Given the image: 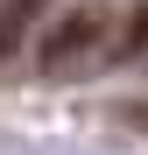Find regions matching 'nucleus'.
Here are the masks:
<instances>
[{"instance_id":"obj_1","label":"nucleus","mask_w":148,"mask_h":155,"mask_svg":"<svg viewBox=\"0 0 148 155\" xmlns=\"http://www.w3.org/2000/svg\"><path fill=\"white\" fill-rule=\"evenodd\" d=\"M106 35H113V7H99V0L71 7L57 28L42 35V49H35L42 78H85V71H106Z\"/></svg>"},{"instance_id":"obj_2","label":"nucleus","mask_w":148,"mask_h":155,"mask_svg":"<svg viewBox=\"0 0 148 155\" xmlns=\"http://www.w3.org/2000/svg\"><path fill=\"white\" fill-rule=\"evenodd\" d=\"M141 49H148V0H141V7H127V14L113 21V35H106V64L141 57Z\"/></svg>"},{"instance_id":"obj_3","label":"nucleus","mask_w":148,"mask_h":155,"mask_svg":"<svg viewBox=\"0 0 148 155\" xmlns=\"http://www.w3.org/2000/svg\"><path fill=\"white\" fill-rule=\"evenodd\" d=\"M42 7H49V0H0V57H14V49H21V35L35 28Z\"/></svg>"},{"instance_id":"obj_4","label":"nucleus","mask_w":148,"mask_h":155,"mask_svg":"<svg viewBox=\"0 0 148 155\" xmlns=\"http://www.w3.org/2000/svg\"><path fill=\"white\" fill-rule=\"evenodd\" d=\"M127 120H134V127H148V106H134V113H127Z\"/></svg>"}]
</instances>
